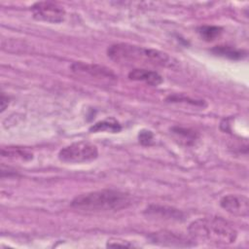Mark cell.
Wrapping results in <instances>:
<instances>
[{"label": "cell", "instance_id": "cell-1", "mask_svg": "<svg viewBox=\"0 0 249 249\" xmlns=\"http://www.w3.org/2000/svg\"><path fill=\"white\" fill-rule=\"evenodd\" d=\"M131 203L129 194L114 189H103L77 196L71 201V206L87 212H110L124 209Z\"/></svg>", "mask_w": 249, "mask_h": 249}, {"label": "cell", "instance_id": "cell-2", "mask_svg": "<svg viewBox=\"0 0 249 249\" xmlns=\"http://www.w3.org/2000/svg\"><path fill=\"white\" fill-rule=\"evenodd\" d=\"M189 232L194 239L216 244H231L237 237V231L233 226L221 217L197 219L190 225Z\"/></svg>", "mask_w": 249, "mask_h": 249}, {"label": "cell", "instance_id": "cell-3", "mask_svg": "<svg viewBox=\"0 0 249 249\" xmlns=\"http://www.w3.org/2000/svg\"><path fill=\"white\" fill-rule=\"evenodd\" d=\"M108 56L117 62L142 61L160 66H171L172 58L163 52L146 49L130 44L119 43L110 46L107 50Z\"/></svg>", "mask_w": 249, "mask_h": 249}, {"label": "cell", "instance_id": "cell-4", "mask_svg": "<svg viewBox=\"0 0 249 249\" xmlns=\"http://www.w3.org/2000/svg\"><path fill=\"white\" fill-rule=\"evenodd\" d=\"M98 156L95 145L87 141H79L62 148L58 153L61 161L69 163H80L93 160Z\"/></svg>", "mask_w": 249, "mask_h": 249}, {"label": "cell", "instance_id": "cell-5", "mask_svg": "<svg viewBox=\"0 0 249 249\" xmlns=\"http://www.w3.org/2000/svg\"><path fill=\"white\" fill-rule=\"evenodd\" d=\"M33 18L37 20L58 23L64 20L65 10L55 2H37L31 7Z\"/></svg>", "mask_w": 249, "mask_h": 249}, {"label": "cell", "instance_id": "cell-6", "mask_svg": "<svg viewBox=\"0 0 249 249\" xmlns=\"http://www.w3.org/2000/svg\"><path fill=\"white\" fill-rule=\"evenodd\" d=\"M71 69L77 74H88L96 79L115 80L117 78L116 74L112 71V69L94 63H85L81 61L74 62L71 65Z\"/></svg>", "mask_w": 249, "mask_h": 249}, {"label": "cell", "instance_id": "cell-7", "mask_svg": "<svg viewBox=\"0 0 249 249\" xmlns=\"http://www.w3.org/2000/svg\"><path fill=\"white\" fill-rule=\"evenodd\" d=\"M220 205L229 213L235 216L246 217L248 216V213H249V200L244 196H239V195L225 196L221 199Z\"/></svg>", "mask_w": 249, "mask_h": 249}, {"label": "cell", "instance_id": "cell-8", "mask_svg": "<svg viewBox=\"0 0 249 249\" xmlns=\"http://www.w3.org/2000/svg\"><path fill=\"white\" fill-rule=\"evenodd\" d=\"M145 214L149 217H154L158 220L181 221L184 219V214L180 210L160 205H150L145 210Z\"/></svg>", "mask_w": 249, "mask_h": 249}, {"label": "cell", "instance_id": "cell-9", "mask_svg": "<svg viewBox=\"0 0 249 249\" xmlns=\"http://www.w3.org/2000/svg\"><path fill=\"white\" fill-rule=\"evenodd\" d=\"M150 238L156 243L168 246H190L191 241L183 235L171 232V231H160L153 233Z\"/></svg>", "mask_w": 249, "mask_h": 249}, {"label": "cell", "instance_id": "cell-10", "mask_svg": "<svg viewBox=\"0 0 249 249\" xmlns=\"http://www.w3.org/2000/svg\"><path fill=\"white\" fill-rule=\"evenodd\" d=\"M128 78L132 81H141L150 86H159L162 83V77L156 71L136 68L128 73Z\"/></svg>", "mask_w": 249, "mask_h": 249}, {"label": "cell", "instance_id": "cell-11", "mask_svg": "<svg viewBox=\"0 0 249 249\" xmlns=\"http://www.w3.org/2000/svg\"><path fill=\"white\" fill-rule=\"evenodd\" d=\"M211 53H213L215 55L229 58L231 60H239L247 56L246 51L236 49L231 46H226V45H220V46L214 47L213 49H211Z\"/></svg>", "mask_w": 249, "mask_h": 249}, {"label": "cell", "instance_id": "cell-12", "mask_svg": "<svg viewBox=\"0 0 249 249\" xmlns=\"http://www.w3.org/2000/svg\"><path fill=\"white\" fill-rule=\"evenodd\" d=\"M1 155L4 158H9L13 160H30L33 159V153L24 147L18 146H9L4 147L1 150Z\"/></svg>", "mask_w": 249, "mask_h": 249}, {"label": "cell", "instance_id": "cell-13", "mask_svg": "<svg viewBox=\"0 0 249 249\" xmlns=\"http://www.w3.org/2000/svg\"><path fill=\"white\" fill-rule=\"evenodd\" d=\"M122 125L121 124L114 118H107L102 121L95 123L93 125L89 127V131L91 132H99V131H110L112 133H116L121 131Z\"/></svg>", "mask_w": 249, "mask_h": 249}, {"label": "cell", "instance_id": "cell-14", "mask_svg": "<svg viewBox=\"0 0 249 249\" xmlns=\"http://www.w3.org/2000/svg\"><path fill=\"white\" fill-rule=\"evenodd\" d=\"M222 31L223 28L217 25H202L197 29V32L200 35V37L207 42L214 41L221 35Z\"/></svg>", "mask_w": 249, "mask_h": 249}, {"label": "cell", "instance_id": "cell-15", "mask_svg": "<svg viewBox=\"0 0 249 249\" xmlns=\"http://www.w3.org/2000/svg\"><path fill=\"white\" fill-rule=\"evenodd\" d=\"M172 131L176 135L181 136L187 144L193 143L196 139V137H197L196 133L194 130H192L190 128H186V127L175 126V127H172Z\"/></svg>", "mask_w": 249, "mask_h": 249}, {"label": "cell", "instance_id": "cell-16", "mask_svg": "<svg viewBox=\"0 0 249 249\" xmlns=\"http://www.w3.org/2000/svg\"><path fill=\"white\" fill-rule=\"evenodd\" d=\"M138 139L139 142L144 145V146H149L153 143V139H154V134L151 130H147V129H143L141 131H139V135H138Z\"/></svg>", "mask_w": 249, "mask_h": 249}, {"label": "cell", "instance_id": "cell-17", "mask_svg": "<svg viewBox=\"0 0 249 249\" xmlns=\"http://www.w3.org/2000/svg\"><path fill=\"white\" fill-rule=\"evenodd\" d=\"M107 246L109 247H132L133 245L128 243V241H109L107 243Z\"/></svg>", "mask_w": 249, "mask_h": 249}, {"label": "cell", "instance_id": "cell-18", "mask_svg": "<svg viewBox=\"0 0 249 249\" xmlns=\"http://www.w3.org/2000/svg\"><path fill=\"white\" fill-rule=\"evenodd\" d=\"M8 104H9V98H8V96H6V95L2 92V94H1V111H2V112L6 109V107L8 106Z\"/></svg>", "mask_w": 249, "mask_h": 249}]
</instances>
